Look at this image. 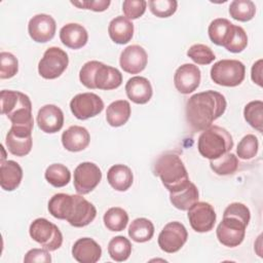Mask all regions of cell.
Masks as SVG:
<instances>
[{
	"label": "cell",
	"mask_w": 263,
	"mask_h": 263,
	"mask_svg": "<svg viewBox=\"0 0 263 263\" xmlns=\"http://www.w3.org/2000/svg\"><path fill=\"white\" fill-rule=\"evenodd\" d=\"M227 107L225 97L215 90L195 93L186 103V120L192 130L201 132L224 114Z\"/></svg>",
	"instance_id": "obj_1"
},
{
	"label": "cell",
	"mask_w": 263,
	"mask_h": 263,
	"mask_svg": "<svg viewBox=\"0 0 263 263\" xmlns=\"http://www.w3.org/2000/svg\"><path fill=\"white\" fill-rule=\"evenodd\" d=\"M251 213L241 202L230 203L223 213V220L219 223L216 234L218 240L225 247H238L245 238Z\"/></svg>",
	"instance_id": "obj_2"
},
{
	"label": "cell",
	"mask_w": 263,
	"mask_h": 263,
	"mask_svg": "<svg viewBox=\"0 0 263 263\" xmlns=\"http://www.w3.org/2000/svg\"><path fill=\"white\" fill-rule=\"evenodd\" d=\"M153 172L155 176L160 178L163 186L170 192L179 191L190 183L183 161L173 152L160 155L153 165Z\"/></svg>",
	"instance_id": "obj_3"
},
{
	"label": "cell",
	"mask_w": 263,
	"mask_h": 263,
	"mask_svg": "<svg viewBox=\"0 0 263 263\" xmlns=\"http://www.w3.org/2000/svg\"><path fill=\"white\" fill-rule=\"evenodd\" d=\"M80 82L87 88L111 90L122 83V74L114 67L98 61L86 62L79 72Z\"/></svg>",
	"instance_id": "obj_4"
},
{
	"label": "cell",
	"mask_w": 263,
	"mask_h": 263,
	"mask_svg": "<svg viewBox=\"0 0 263 263\" xmlns=\"http://www.w3.org/2000/svg\"><path fill=\"white\" fill-rule=\"evenodd\" d=\"M1 114L6 115L11 125L34 126L32 103L24 92L3 89L0 92Z\"/></svg>",
	"instance_id": "obj_5"
},
{
	"label": "cell",
	"mask_w": 263,
	"mask_h": 263,
	"mask_svg": "<svg viewBox=\"0 0 263 263\" xmlns=\"http://www.w3.org/2000/svg\"><path fill=\"white\" fill-rule=\"evenodd\" d=\"M233 147V139L224 127L211 125L198 137L197 149L201 156L210 160L216 159L229 152Z\"/></svg>",
	"instance_id": "obj_6"
},
{
	"label": "cell",
	"mask_w": 263,
	"mask_h": 263,
	"mask_svg": "<svg viewBox=\"0 0 263 263\" xmlns=\"http://www.w3.org/2000/svg\"><path fill=\"white\" fill-rule=\"evenodd\" d=\"M246 75V67L238 60H221L211 69L212 80L222 86L234 87L239 85Z\"/></svg>",
	"instance_id": "obj_7"
},
{
	"label": "cell",
	"mask_w": 263,
	"mask_h": 263,
	"mask_svg": "<svg viewBox=\"0 0 263 263\" xmlns=\"http://www.w3.org/2000/svg\"><path fill=\"white\" fill-rule=\"evenodd\" d=\"M30 236L49 252L58 250L63 243V234L57 225L45 218L35 219L29 228Z\"/></svg>",
	"instance_id": "obj_8"
},
{
	"label": "cell",
	"mask_w": 263,
	"mask_h": 263,
	"mask_svg": "<svg viewBox=\"0 0 263 263\" xmlns=\"http://www.w3.org/2000/svg\"><path fill=\"white\" fill-rule=\"evenodd\" d=\"M69 65L66 51L60 47L47 48L38 64V73L44 79H55L60 77Z\"/></svg>",
	"instance_id": "obj_9"
},
{
	"label": "cell",
	"mask_w": 263,
	"mask_h": 263,
	"mask_svg": "<svg viewBox=\"0 0 263 263\" xmlns=\"http://www.w3.org/2000/svg\"><path fill=\"white\" fill-rule=\"evenodd\" d=\"M188 238V232L185 226L178 221L167 223L158 235L159 248L168 254L176 253L182 249Z\"/></svg>",
	"instance_id": "obj_10"
},
{
	"label": "cell",
	"mask_w": 263,
	"mask_h": 263,
	"mask_svg": "<svg viewBox=\"0 0 263 263\" xmlns=\"http://www.w3.org/2000/svg\"><path fill=\"white\" fill-rule=\"evenodd\" d=\"M70 109L77 119L86 120L99 115L103 111L104 102L93 92H82L76 95L71 100Z\"/></svg>",
	"instance_id": "obj_11"
},
{
	"label": "cell",
	"mask_w": 263,
	"mask_h": 263,
	"mask_svg": "<svg viewBox=\"0 0 263 263\" xmlns=\"http://www.w3.org/2000/svg\"><path fill=\"white\" fill-rule=\"evenodd\" d=\"M101 180L102 172L93 162H81L74 170L73 183L78 194H88L99 185Z\"/></svg>",
	"instance_id": "obj_12"
},
{
	"label": "cell",
	"mask_w": 263,
	"mask_h": 263,
	"mask_svg": "<svg viewBox=\"0 0 263 263\" xmlns=\"http://www.w3.org/2000/svg\"><path fill=\"white\" fill-rule=\"evenodd\" d=\"M32 126L11 125L5 138L7 150L15 156H26L30 153L33 145Z\"/></svg>",
	"instance_id": "obj_13"
},
{
	"label": "cell",
	"mask_w": 263,
	"mask_h": 263,
	"mask_svg": "<svg viewBox=\"0 0 263 263\" xmlns=\"http://www.w3.org/2000/svg\"><path fill=\"white\" fill-rule=\"evenodd\" d=\"M216 212L212 204L205 201H197L188 210V220L192 229L196 232H209L216 223Z\"/></svg>",
	"instance_id": "obj_14"
},
{
	"label": "cell",
	"mask_w": 263,
	"mask_h": 263,
	"mask_svg": "<svg viewBox=\"0 0 263 263\" xmlns=\"http://www.w3.org/2000/svg\"><path fill=\"white\" fill-rule=\"evenodd\" d=\"M97 216V210L95 205L86 200L80 194L73 195L72 206L67 217V221L74 227H84L95 220Z\"/></svg>",
	"instance_id": "obj_15"
},
{
	"label": "cell",
	"mask_w": 263,
	"mask_h": 263,
	"mask_svg": "<svg viewBox=\"0 0 263 263\" xmlns=\"http://www.w3.org/2000/svg\"><path fill=\"white\" fill-rule=\"evenodd\" d=\"M57 24L54 18L45 13L34 15L28 24V32L33 41L45 43L54 37Z\"/></svg>",
	"instance_id": "obj_16"
},
{
	"label": "cell",
	"mask_w": 263,
	"mask_h": 263,
	"mask_svg": "<svg viewBox=\"0 0 263 263\" xmlns=\"http://www.w3.org/2000/svg\"><path fill=\"white\" fill-rule=\"evenodd\" d=\"M201 72L194 64H184L180 66L174 75V84L177 90L183 95L193 92L200 83Z\"/></svg>",
	"instance_id": "obj_17"
},
{
	"label": "cell",
	"mask_w": 263,
	"mask_h": 263,
	"mask_svg": "<svg viewBox=\"0 0 263 263\" xmlns=\"http://www.w3.org/2000/svg\"><path fill=\"white\" fill-rule=\"evenodd\" d=\"M148 62V55L146 50L138 45H129L125 47L119 58V64L121 69L129 74H138L142 72Z\"/></svg>",
	"instance_id": "obj_18"
},
{
	"label": "cell",
	"mask_w": 263,
	"mask_h": 263,
	"mask_svg": "<svg viewBox=\"0 0 263 263\" xmlns=\"http://www.w3.org/2000/svg\"><path fill=\"white\" fill-rule=\"evenodd\" d=\"M37 124L46 134L58 133L64 125V113L55 105H44L38 111Z\"/></svg>",
	"instance_id": "obj_19"
},
{
	"label": "cell",
	"mask_w": 263,
	"mask_h": 263,
	"mask_svg": "<svg viewBox=\"0 0 263 263\" xmlns=\"http://www.w3.org/2000/svg\"><path fill=\"white\" fill-rule=\"evenodd\" d=\"M72 256L79 263H96L101 259L102 249L95 239L82 237L74 242Z\"/></svg>",
	"instance_id": "obj_20"
},
{
	"label": "cell",
	"mask_w": 263,
	"mask_h": 263,
	"mask_svg": "<svg viewBox=\"0 0 263 263\" xmlns=\"http://www.w3.org/2000/svg\"><path fill=\"white\" fill-rule=\"evenodd\" d=\"M125 92L127 98L136 104H146L153 95L150 81L142 76H135L127 80L125 84Z\"/></svg>",
	"instance_id": "obj_21"
},
{
	"label": "cell",
	"mask_w": 263,
	"mask_h": 263,
	"mask_svg": "<svg viewBox=\"0 0 263 263\" xmlns=\"http://www.w3.org/2000/svg\"><path fill=\"white\" fill-rule=\"evenodd\" d=\"M90 141L88 130L79 125H72L62 134V144L70 152H79L84 150Z\"/></svg>",
	"instance_id": "obj_22"
},
{
	"label": "cell",
	"mask_w": 263,
	"mask_h": 263,
	"mask_svg": "<svg viewBox=\"0 0 263 263\" xmlns=\"http://www.w3.org/2000/svg\"><path fill=\"white\" fill-rule=\"evenodd\" d=\"M60 39L67 47L71 49H79L87 43L88 34L82 25L69 23L63 26L60 30Z\"/></svg>",
	"instance_id": "obj_23"
},
{
	"label": "cell",
	"mask_w": 263,
	"mask_h": 263,
	"mask_svg": "<svg viewBox=\"0 0 263 263\" xmlns=\"http://www.w3.org/2000/svg\"><path fill=\"white\" fill-rule=\"evenodd\" d=\"M23 179V170L14 160H1L0 164V185L5 191L16 189Z\"/></svg>",
	"instance_id": "obj_24"
},
{
	"label": "cell",
	"mask_w": 263,
	"mask_h": 263,
	"mask_svg": "<svg viewBox=\"0 0 263 263\" xmlns=\"http://www.w3.org/2000/svg\"><path fill=\"white\" fill-rule=\"evenodd\" d=\"M108 33L113 42L126 44L133 38L134 24L125 16L118 15L109 23Z\"/></svg>",
	"instance_id": "obj_25"
},
{
	"label": "cell",
	"mask_w": 263,
	"mask_h": 263,
	"mask_svg": "<svg viewBox=\"0 0 263 263\" xmlns=\"http://www.w3.org/2000/svg\"><path fill=\"white\" fill-rule=\"evenodd\" d=\"M107 181L116 191H126L134 182L132 170L125 164H114L107 173Z\"/></svg>",
	"instance_id": "obj_26"
},
{
	"label": "cell",
	"mask_w": 263,
	"mask_h": 263,
	"mask_svg": "<svg viewBox=\"0 0 263 263\" xmlns=\"http://www.w3.org/2000/svg\"><path fill=\"white\" fill-rule=\"evenodd\" d=\"M234 26L235 25H233L227 18H223V17L215 18L214 21L211 22L208 29V33L211 41L216 45L225 46L233 33Z\"/></svg>",
	"instance_id": "obj_27"
},
{
	"label": "cell",
	"mask_w": 263,
	"mask_h": 263,
	"mask_svg": "<svg viewBox=\"0 0 263 263\" xmlns=\"http://www.w3.org/2000/svg\"><path fill=\"white\" fill-rule=\"evenodd\" d=\"M130 105L125 100L112 102L106 111V120L113 127H119L127 122L130 117Z\"/></svg>",
	"instance_id": "obj_28"
},
{
	"label": "cell",
	"mask_w": 263,
	"mask_h": 263,
	"mask_svg": "<svg viewBox=\"0 0 263 263\" xmlns=\"http://www.w3.org/2000/svg\"><path fill=\"white\" fill-rule=\"evenodd\" d=\"M198 189L191 182L179 191L170 192V200L172 204L181 211H188L195 202L198 201Z\"/></svg>",
	"instance_id": "obj_29"
},
{
	"label": "cell",
	"mask_w": 263,
	"mask_h": 263,
	"mask_svg": "<svg viewBox=\"0 0 263 263\" xmlns=\"http://www.w3.org/2000/svg\"><path fill=\"white\" fill-rule=\"evenodd\" d=\"M154 234L153 223L146 218L135 219L128 227V236L136 242L149 241Z\"/></svg>",
	"instance_id": "obj_30"
},
{
	"label": "cell",
	"mask_w": 263,
	"mask_h": 263,
	"mask_svg": "<svg viewBox=\"0 0 263 263\" xmlns=\"http://www.w3.org/2000/svg\"><path fill=\"white\" fill-rule=\"evenodd\" d=\"M73 201V195L66 193H57L48 201L49 214L60 220H66Z\"/></svg>",
	"instance_id": "obj_31"
},
{
	"label": "cell",
	"mask_w": 263,
	"mask_h": 263,
	"mask_svg": "<svg viewBox=\"0 0 263 263\" xmlns=\"http://www.w3.org/2000/svg\"><path fill=\"white\" fill-rule=\"evenodd\" d=\"M104 224L110 231H122L128 223V215L125 210L113 206L104 214Z\"/></svg>",
	"instance_id": "obj_32"
},
{
	"label": "cell",
	"mask_w": 263,
	"mask_h": 263,
	"mask_svg": "<svg viewBox=\"0 0 263 263\" xmlns=\"http://www.w3.org/2000/svg\"><path fill=\"white\" fill-rule=\"evenodd\" d=\"M238 158L233 153H225L222 156L210 160L212 171L219 176H227L236 172L238 168Z\"/></svg>",
	"instance_id": "obj_33"
},
{
	"label": "cell",
	"mask_w": 263,
	"mask_h": 263,
	"mask_svg": "<svg viewBox=\"0 0 263 263\" xmlns=\"http://www.w3.org/2000/svg\"><path fill=\"white\" fill-rule=\"evenodd\" d=\"M108 254L114 261H125L132 254V243L122 235L115 236L108 243Z\"/></svg>",
	"instance_id": "obj_34"
},
{
	"label": "cell",
	"mask_w": 263,
	"mask_h": 263,
	"mask_svg": "<svg viewBox=\"0 0 263 263\" xmlns=\"http://www.w3.org/2000/svg\"><path fill=\"white\" fill-rule=\"evenodd\" d=\"M44 177L50 185L60 188L66 186L70 182L71 172L62 163H52L46 168Z\"/></svg>",
	"instance_id": "obj_35"
},
{
	"label": "cell",
	"mask_w": 263,
	"mask_h": 263,
	"mask_svg": "<svg viewBox=\"0 0 263 263\" xmlns=\"http://www.w3.org/2000/svg\"><path fill=\"white\" fill-rule=\"evenodd\" d=\"M256 13V5L251 0H234L229 5V14L238 22H249Z\"/></svg>",
	"instance_id": "obj_36"
},
{
	"label": "cell",
	"mask_w": 263,
	"mask_h": 263,
	"mask_svg": "<svg viewBox=\"0 0 263 263\" xmlns=\"http://www.w3.org/2000/svg\"><path fill=\"white\" fill-rule=\"evenodd\" d=\"M243 117L246 121L255 129L263 130V102L260 100L252 101L245 106Z\"/></svg>",
	"instance_id": "obj_37"
},
{
	"label": "cell",
	"mask_w": 263,
	"mask_h": 263,
	"mask_svg": "<svg viewBox=\"0 0 263 263\" xmlns=\"http://www.w3.org/2000/svg\"><path fill=\"white\" fill-rule=\"evenodd\" d=\"M259 148V142L255 135L249 134L245 136L237 145L236 154L239 158L248 160L256 156Z\"/></svg>",
	"instance_id": "obj_38"
},
{
	"label": "cell",
	"mask_w": 263,
	"mask_h": 263,
	"mask_svg": "<svg viewBox=\"0 0 263 263\" xmlns=\"http://www.w3.org/2000/svg\"><path fill=\"white\" fill-rule=\"evenodd\" d=\"M187 55L198 65H209L216 59L213 50L208 45L200 43L190 46L187 50Z\"/></svg>",
	"instance_id": "obj_39"
},
{
	"label": "cell",
	"mask_w": 263,
	"mask_h": 263,
	"mask_svg": "<svg viewBox=\"0 0 263 263\" xmlns=\"http://www.w3.org/2000/svg\"><path fill=\"white\" fill-rule=\"evenodd\" d=\"M18 71L17 59L10 52L2 51L0 53V78L8 79L13 77Z\"/></svg>",
	"instance_id": "obj_40"
},
{
	"label": "cell",
	"mask_w": 263,
	"mask_h": 263,
	"mask_svg": "<svg viewBox=\"0 0 263 263\" xmlns=\"http://www.w3.org/2000/svg\"><path fill=\"white\" fill-rule=\"evenodd\" d=\"M148 5L151 12L157 17H168L176 12L178 2L176 0H151Z\"/></svg>",
	"instance_id": "obj_41"
},
{
	"label": "cell",
	"mask_w": 263,
	"mask_h": 263,
	"mask_svg": "<svg viewBox=\"0 0 263 263\" xmlns=\"http://www.w3.org/2000/svg\"><path fill=\"white\" fill-rule=\"evenodd\" d=\"M248 45V36L246 31L240 26H234L233 33L227 42V44L224 46L228 51L233 53L241 52Z\"/></svg>",
	"instance_id": "obj_42"
},
{
	"label": "cell",
	"mask_w": 263,
	"mask_h": 263,
	"mask_svg": "<svg viewBox=\"0 0 263 263\" xmlns=\"http://www.w3.org/2000/svg\"><path fill=\"white\" fill-rule=\"evenodd\" d=\"M147 7L145 0H125L122 3V11L126 18L136 20L141 17Z\"/></svg>",
	"instance_id": "obj_43"
},
{
	"label": "cell",
	"mask_w": 263,
	"mask_h": 263,
	"mask_svg": "<svg viewBox=\"0 0 263 263\" xmlns=\"http://www.w3.org/2000/svg\"><path fill=\"white\" fill-rule=\"evenodd\" d=\"M71 3L82 9H90L93 11H105L111 4L110 0H85V1H71Z\"/></svg>",
	"instance_id": "obj_44"
},
{
	"label": "cell",
	"mask_w": 263,
	"mask_h": 263,
	"mask_svg": "<svg viewBox=\"0 0 263 263\" xmlns=\"http://www.w3.org/2000/svg\"><path fill=\"white\" fill-rule=\"evenodd\" d=\"M24 262L32 263V262H42L49 263L51 262V257L46 249H32L27 252L24 258Z\"/></svg>",
	"instance_id": "obj_45"
},
{
	"label": "cell",
	"mask_w": 263,
	"mask_h": 263,
	"mask_svg": "<svg viewBox=\"0 0 263 263\" xmlns=\"http://www.w3.org/2000/svg\"><path fill=\"white\" fill-rule=\"evenodd\" d=\"M262 63L263 61L261 59L258 60L253 64L251 70V78L254 83L258 84L259 86H262Z\"/></svg>",
	"instance_id": "obj_46"
}]
</instances>
